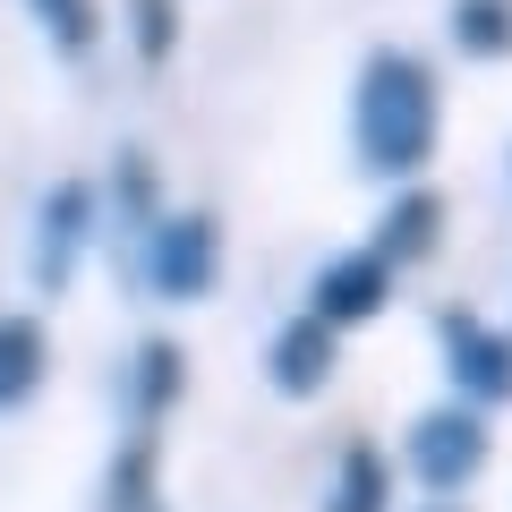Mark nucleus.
I'll return each mask as SVG.
<instances>
[{"instance_id":"0eeeda50","label":"nucleus","mask_w":512,"mask_h":512,"mask_svg":"<svg viewBox=\"0 0 512 512\" xmlns=\"http://www.w3.org/2000/svg\"><path fill=\"white\" fill-rule=\"evenodd\" d=\"M86 214H94L86 188H60V197H52V214H43V265H35L43 282H69V256H77V231H86Z\"/></svg>"},{"instance_id":"f257e3e1","label":"nucleus","mask_w":512,"mask_h":512,"mask_svg":"<svg viewBox=\"0 0 512 512\" xmlns=\"http://www.w3.org/2000/svg\"><path fill=\"white\" fill-rule=\"evenodd\" d=\"M350 128L376 171H419L436 146V77L410 52H376L359 77V103H350Z\"/></svg>"},{"instance_id":"7ed1b4c3","label":"nucleus","mask_w":512,"mask_h":512,"mask_svg":"<svg viewBox=\"0 0 512 512\" xmlns=\"http://www.w3.org/2000/svg\"><path fill=\"white\" fill-rule=\"evenodd\" d=\"M478 461H487V427H478L470 410H419V419H410V470H419L427 487H461Z\"/></svg>"},{"instance_id":"ddd939ff","label":"nucleus","mask_w":512,"mask_h":512,"mask_svg":"<svg viewBox=\"0 0 512 512\" xmlns=\"http://www.w3.org/2000/svg\"><path fill=\"white\" fill-rule=\"evenodd\" d=\"M171 26H180V18H171V0H137V52H146V60L171 52Z\"/></svg>"},{"instance_id":"20e7f679","label":"nucleus","mask_w":512,"mask_h":512,"mask_svg":"<svg viewBox=\"0 0 512 512\" xmlns=\"http://www.w3.org/2000/svg\"><path fill=\"white\" fill-rule=\"evenodd\" d=\"M265 376H274L291 402H308L316 384L333 376V325H325V316H299V325H282L274 350H265Z\"/></svg>"},{"instance_id":"423d86ee","label":"nucleus","mask_w":512,"mask_h":512,"mask_svg":"<svg viewBox=\"0 0 512 512\" xmlns=\"http://www.w3.org/2000/svg\"><path fill=\"white\" fill-rule=\"evenodd\" d=\"M453 376L478 402H512V342H487L470 316H453Z\"/></svg>"},{"instance_id":"6e6552de","label":"nucleus","mask_w":512,"mask_h":512,"mask_svg":"<svg viewBox=\"0 0 512 512\" xmlns=\"http://www.w3.org/2000/svg\"><path fill=\"white\" fill-rule=\"evenodd\" d=\"M35 376H43V333L35 325H0V410L26 402Z\"/></svg>"},{"instance_id":"f8f14e48","label":"nucleus","mask_w":512,"mask_h":512,"mask_svg":"<svg viewBox=\"0 0 512 512\" xmlns=\"http://www.w3.org/2000/svg\"><path fill=\"white\" fill-rule=\"evenodd\" d=\"M137 384H146L137 402H146V410H163L171 393H180V350H171V342H146V350H137Z\"/></svg>"},{"instance_id":"4468645a","label":"nucleus","mask_w":512,"mask_h":512,"mask_svg":"<svg viewBox=\"0 0 512 512\" xmlns=\"http://www.w3.org/2000/svg\"><path fill=\"white\" fill-rule=\"evenodd\" d=\"M461 35H470V43H504V9L470 0V9H461Z\"/></svg>"},{"instance_id":"39448f33","label":"nucleus","mask_w":512,"mask_h":512,"mask_svg":"<svg viewBox=\"0 0 512 512\" xmlns=\"http://www.w3.org/2000/svg\"><path fill=\"white\" fill-rule=\"evenodd\" d=\"M384 282H393V265H384L376 248H367V256H342V265L316 282V316H325V325H367V316L384 308Z\"/></svg>"},{"instance_id":"1a4fd4ad","label":"nucleus","mask_w":512,"mask_h":512,"mask_svg":"<svg viewBox=\"0 0 512 512\" xmlns=\"http://www.w3.org/2000/svg\"><path fill=\"white\" fill-rule=\"evenodd\" d=\"M325 512H384V461L376 453H342V478H333Z\"/></svg>"},{"instance_id":"9b49d317","label":"nucleus","mask_w":512,"mask_h":512,"mask_svg":"<svg viewBox=\"0 0 512 512\" xmlns=\"http://www.w3.org/2000/svg\"><path fill=\"white\" fill-rule=\"evenodd\" d=\"M26 9L52 26L60 52H86V43H94V0H26Z\"/></svg>"},{"instance_id":"9d476101","label":"nucleus","mask_w":512,"mask_h":512,"mask_svg":"<svg viewBox=\"0 0 512 512\" xmlns=\"http://www.w3.org/2000/svg\"><path fill=\"white\" fill-rule=\"evenodd\" d=\"M419 239H436V197H402V205H393V222H384L376 256H384V265H402Z\"/></svg>"},{"instance_id":"f03ea898","label":"nucleus","mask_w":512,"mask_h":512,"mask_svg":"<svg viewBox=\"0 0 512 512\" xmlns=\"http://www.w3.org/2000/svg\"><path fill=\"white\" fill-rule=\"evenodd\" d=\"M146 282H154L163 299H197L205 282H214V222H205V214L154 222V239H146Z\"/></svg>"}]
</instances>
